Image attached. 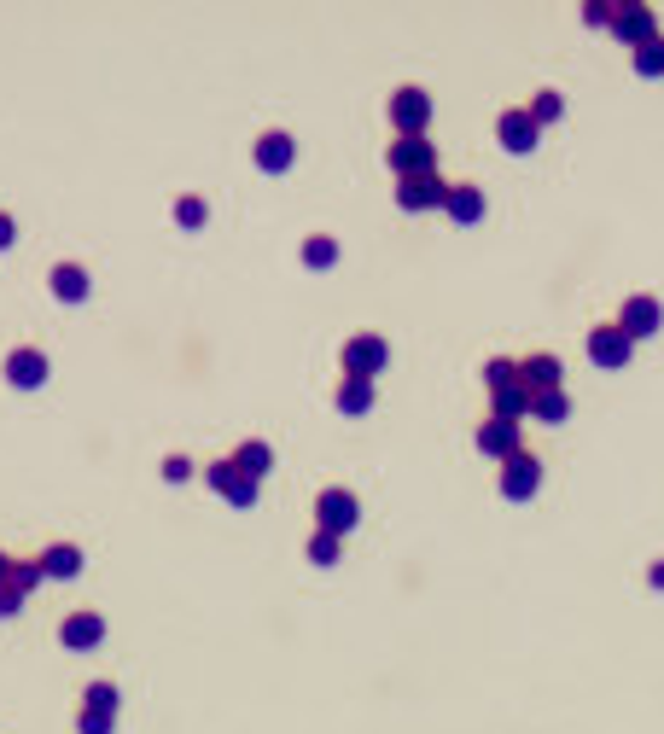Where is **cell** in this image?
I'll return each instance as SVG.
<instances>
[{
    "mask_svg": "<svg viewBox=\"0 0 664 734\" xmlns=\"http://www.w3.org/2000/svg\"><path fill=\"white\" fill-rule=\"evenodd\" d=\"M12 239H18V222H12V216L0 210V251H12Z\"/></svg>",
    "mask_w": 664,
    "mask_h": 734,
    "instance_id": "e575fe53",
    "label": "cell"
},
{
    "mask_svg": "<svg viewBox=\"0 0 664 734\" xmlns=\"http://www.w3.org/2000/svg\"><path fill=\"white\" fill-rule=\"evenodd\" d=\"M169 216H175V228H204L210 222V204L199 193H181V199L169 204Z\"/></svg>",
    "mask_w": 664,
    "mask_h": 734,
    "instance_id": "484cf974",
    "label": "cell"
},
{
    "mask_svg": "<svg viewBox=\"0 0 664 734\" xmlns=\"http://www.w3.org/2000/svg\"><path fill=\"white\" fill-rule=\"evenodd\" d=\"M332 408H338V414H350V420H356V414H367V408H373V379H338Z\"/></svg>",
    "mask_w": 664,
    "mask_h": 734,
    "instance_id": "44dd1931",
    "label": "cell"
},
{
    "mask_svg": "<svg viewBox=\"0 0 664 734\" xmlns=\"http://www.w3.org/2000/svg\"><path fill=\"white\" fill-rule=\"evenodd\" d=\"M519 379H525V391H560L565 385V367H560V356H548V350H536V356H525L519 362Z\"/></svg>",
    "mask_w": 664,
    "mask_h": 734,
    "instance_id": "ac0fdd59",
    "label": "cell"
},
{
    "mask_svg": "<svg viewBox=\"0 0 664 734\" xmlns=\"http://www.w3.org/2000/svg\"><path fill=\"white\" fill-rule=\"evenodd\" d=\"M618 327H624V338H653L664 327V309L653 292H635V298H624V309H618Z\"/></svg>",
    "mask_w": 664,
    "mask_h": 734,
    "instance_id": "9c48e42d",
    "label": "cell"
},
{
    "mask_svg": "<svg viewBox=\"0 0 664 734\" xmlns=\"http://www.w3.org/2000/svg\"><path fill=\"white\" fill-rule=\"evenodd\" d=\"M0 373H6V385H12V391H41V385H47V373H53V362H47V350H41V344H18V350H6Z\"/></svg>",
    "mask_w": 664,
    "mask_h": 734,
    "instance_id": "277c9868",
    "label": "cell"
},
{
    "mask_svg": "<svg viewBox=\"0 0 664 734\" xmlns=\"http://www.w3.org/2000/svg\"><path fill=\"white\" fill-rule=\"evenodd\" d=\"M6 577H12V554H0V589H6Z\"/></svg>",
    "mask_w": 664,
    "mask_h": 734,
    "instance_id": "74e56055",
    "label": "cell"
},
{
    "mask_svg": "<svg viewBox=\"0 0 664 734\" xmlns=\"http://www.w3.org/2000/svg\"><path fill=\"white\" fill-rule=\"evenodd\" d=\"M490 402H496V420H525L536 397L525 391V379H519V385H507V391H490Z\"/></svg>",
    "mask_w": 664,
    "mask_h": 734,
    "instance_id": "7402d4cb",
    "label": "cell"
},
{
    "mask_svg": "<svg viewBox=\"0 0 664 734\" xmlns=\"http://www.w3.org/2000/svg\"><path fill=\"white\" fill-rule=\"evenodd\" d=\"M35 583H41V560H18V554H12V577H6V595H18V601H30V589Z\"/></svg>",
    "mask_w": 664,
    "mask_h": 734,
    "instance_id": "cb8c5ba5",
    "label": "cell"
},
{
    "mask_svg": "<svg viewBox=\"0 0 664 734\" xmlns=\"http://www.w3.org/2000/svg\"><path fill=\"white\" fill-rule=\"evenodd\" d=\"M164 484H193V478H199V467H193V461H187V455H164Z\"/></svg>",
    "mask_w": 664,
    "mask_h": 734,
    "instance_id": "1f68e13d",
    "label": "cell"
},
{
    "mask_svg": "<svg viewBox=\"0 0 664 734\" xmlns=\"http://www.w3.org/2000/svg\"><path fill=\"white\" fill-rule=\"evenodd\" d=\"M565 414H571V397H565V385H560V391H536L531 420H542V426H560Z\"/></svg>",
    "mask_w": 664,
    "mask_h": 734,
    "instance_id": "603a6c76",
    "label": "cell"
},
{
    "mask_svg": "<svg viewBox=\"0 0 664 734\" xmlns=\"http://www.w3.org/2000/svg\"><path fill=\"white\" fill-rule=\"evenodd\" d=\"M449 222H461V228H472V222H484V187H472V181H461V187H449Z\"/></svg>",
    "mask_w": 664,
    "mask_h": 734,
    "instance_id": "ffe728a7",
    "label": "cell"
},
{
    "mask_svg": "<svg viewBox=\"0 0 664 734\" xmlns=\"http://www.w3.org/2000/svg\"><path fill=\"white\" fill-rule=\"evenodd\" d=\"M18 606H24V601H18V595H6V589H0V618H12Z\"/></svg>",
    "mask_w": 664,
    "mask_h": 734,
    "instance_id": "d590c367",
    "label": "cell"
},
{
    "mask_svg": "<svg viewBox=\"0 0 664 734\" xmlns=\"http://www.w3.org/2000/svg\"><path fill=\"white\" fill-rule=\"evenodd\" d=\"M630 356H635V344L624 338V327H618V321H606V327H595V333H589V362H595V367H624Z\"/></svg>",
    "mask_w": 664,
    "mask_h": 734,
    "instance_id": "5bb4252c",
    "label": "cell"
},
{
    "mask_svg": "<svg viewBox=\"0 0 664 734\" xmlns=\"http://www.w3.org/2000/svg\"><path fill=\"white\" fill-rule=\"evenodd\" d=\"M47 292L59 303H88V292H94V274L82 263H53V274H47Z\"/></svg>",
    "mask_w": 664,
    "mask_h": 734,
    "instance_id": "e0dca14e",
    "label": "cell"
},
{
    "mask_svg": "<svg viewBox=\"0 0 664 734\" xmlns=\"http://www.w3.org/2000/svg\"><path fill=\"white\" fill-rule=\"evenodd\" d=\"M228 461H233V467H239V472H245V478H257V484H263L268 472H274V449H268L263 437H245V443L233 449Z\"/></svg>",
    "mask_w": 664,
    "mask_h": 734,
    "instance_id": "d6986e66",
    "label": "cell"
},
{
    "mask_svg": "<svg viewBox=\"0 0 664 734\" xmlns=\"http://www.w3.org/2000/svg\"><path fill=\"white\" fill-rule=\"evenodd\" d=\"M391 362V344L379 333H350L344 338V350H338V367H344V379H379Z\"/></svg>",
    "mask_w": 664,
    "mask_h": 734,
    "instance_id": "7a4b0ae2",
    "label": "cell"
},
{
    "mask_svg": "<svg viewBox=\"0 0 664 734\" xmlns=\"http://www.w3.org/2000/svg\"><path fill=\"white\" fill-rule=\"evenodd\" d=\"M35 560H41V577H53V583H76V577H82V566H88L76 542H47Z\"/></svg>",
    "mask_w": 664,
    "mask_h": 734,
    "instance_id": "9a60e30c",
    "label": "cell"
},
{
    "mask_svg": "<svg viewBox=\"0 0 664 734\" xmlns=\"http://www.w3.org/2000/svg\"><path fill=\"white\" fill-rule=\"evenodd\" d=\"M397 204L402 210H443L449 204V181L443 175H408V181H397Z\"/></svg>",
    "mask_w": 664,
    "mask_h": 734,
    "instance_id": "4fadbf2b",
    "label": "cell"
},
{
    "mask_svg": "<svg viewBox=\"0 0 664 734\" xmlns=\"http://www.w3.org/2000/svg\"><path fill=\"white\" fill-rule=\"evenodd\" d=\"M612 35L630 47H647V41H659V12L653 6H612Z\"/></svg>",
    "mask_w": 664,
    "mask_h": 734,
    "instance_id": "8fae6325",
    "label": "cell"
},
{
    "mask_svg": "<svg viewBox=\"0 0 664 734\" xmlns=\"http://www.w3.org/2000/svg\"><path fill=\"white\" fill-rule=\"evenodd\" d=\"M647 583H653V589H664V560H653V566H647Z\"/></svg>",
    "mask_w": 664,
    "mask_h": 734,
    "instance_id": "8d00e7d4",
    "label": "cell"
},
{
    "mask_svg": "<svg viewBox=\"0 0 664 734\" xmlns=\"http://www.w3.org/2000/svg\"><path fill=\"white\" fill-rule=\"evenodd\" d=\"M100 641H105V618H100V612L76 606V612H65V618H59V647H70V653H88V647H100Z\"/></svg>",
    "mask_w": 664,
    "mask_h": 734,
    "instance_id": "30bf717a",
    "label": "cell"
},
{
    "mask_svg": "<svg viewBox=\"0 0 664 734\" xmlns=\"http://www.w3.org/2000/svg\"><path fill=\"white\" fill-rule=\"evenodd\" d=\"M635 70H641V76H664V35L647 41V47H635Z\"/></svg>",
    "mask_w": 664,
    "mask_h": 734,
    "instance_id": "4dcf8cb0",
    "label": "cell"
},
{
    "mask_svg": "<svg viewBox=\"0 0 664 734\" xmlns=\"http://www.w3.org/2000/svg\"><path fill=\"white\" fill-rule=\"evenodd\" d=\"M536 490H542V461H536L531 449L507 455V461H501V496L507 501H531Z\"/></svg>",
    "mask_w": 664,
    "mask_h": 734,
    "instance_id": "52a82bcc",
    "label": "cell"
},
{
    "mask_svg": "<svg viewBox=\"0 0 664 734\" xmlns=\"http://www.w3.org/2000/svg\"><path fill=\"white\" fill-rule=\"evenodd\" d=\"M484 385H490V391H507V385H519V362H507V356H490V362H484Z\"/></svg>",
    "mask_w": 664,
    "mask_h": 734,
    "instance_id": "f546056e",
    "label": "cell"
},
{
    "mask_svg": "<svg viewBox=\"0 0 664 734\" xmlns=\"http://www.w3.org/2000/svg\"><path fill=\"white\" fill-rule=\"evenodd\" d=\"M525 111H531L536 129H542V123H560V117H565V100L554 94V88H542V94H531V105H525Z\"/></svg>",
    "mask_w": 664,
    "mask_h": 734,
    "instance_id": "f1b7e54d",
    "label": "cell"
},
{
    "mask_svg": "<svg viewBox=\"0 0 664 734\" xmlns=\"http://www.w3.org/2000/svg\"><path fill=\"white\" fill-rule=\"evenodd\" d=\"M385 111H391V129H397V134H426V123H432V94L408 82V88H397V94H391V105H385Z\"/></svg>",
    "mask_w": 664,
    "mask_h": 734,
    "instance_id": "8992f818",
    "label": "cell"
},
{
    "mask_svg": "<svg viewBox=\"0 0 664 734\" xmlns=\"http://www.w3.org/2000/svg\"><path fill=\"white\" fill-rule=\"evenodd\" d=\"M536 134H542V129H536V117L525 111V105H507V111L496 117V140L513 152V158H531V152H536Z\"/></svg>",
    "mask_w": 664,
    "mask_h": 734,
    "instance_id": "ba28073f",
    "label": "cell"
},
{
    "mask_svg": "<svg viewBox=\"0 0 664 734\" xmlns=\"http://www.w3.org/2000/svg\"><path fill=\"white\" fill-rule=\"evenodd\" d=\"M292 158H298V140H292L286 129H263V134H257V146H251V164L263 169V175L292 169Z\"/></svg>",
    "mask_w": 664,
    "mask_h": 734,
    "instance_id": "7c38bea8",
    "label": "cell"
},
{
    "mask_svg": "<svg viewBox=\"0 0 664 734\" xmlns=\"http://www.w3.org/2000/svg\"><path fill=\"white\" fill-rule=\"evenodd\" d=\"M204 484L228 501V507H239V513H251V507L263 501V484H257V478H245L233 461H210V467H204Z\"/></svg>",
    "mask_w": 664,
    "mask_h": 734,
    "instance_id": "3957f363",
    "label": "cell"
},
{
    "mask_svg": "<svg viewBox=\"0 0 664 734\" xmlns=\"http://www.w3.org/2000/svg\"><path fill=\"white\" fill-rule=\"evenodd\" d=\"M338 263V239L332 234H309L303 239V268H332Z\"/></svg>",
    "mask_w": 664,
    "mask_h": 734,
    "instance_id": "83f0119b",
    "label": "cell"
},
{
    "mask_svg": "<svg viewBox=\"0 0 664 734\" xmlns=\"http://www.w3.org/2000/svg\"><path fill=\"white\" fill-rule=\"evenodd\" d=\"M117 705H123L117 682H88V688H82V705H76V711H105V717H117Z\"/></svg>",
    "mask_w": 664,
    "mask_h": 734,
    "instance_id": "d4e9b609",
    "label": "cell"
},
{
    "mask_svg": "<svg viewBox=\"0 0 664 734\" xmlns=\"http://www.w3.org/2000/svg\"><path fill=\"white\" fill-rule=\"evenodd\" d=\"M362 525V501H356V490H344V484H327L321 496H315V531H327V536H344Z\"/></svg>",
    "mask_w": 664,
    "mask_h": 734,
    "instance_id": "6da1fadb",
    "label": "cell"
},
{
    "mask_svg": "<svg viewBox=\"0 0 664 734\" xmlns=\"http://www.w3.org/2000/svg\"><path fill=\"white\" fill-rule=\"evenodd\" d=\"M117 729V717H105V711H76V734H111Z\"/></svg>",
    "mask_w": 664,
    "mask_h": 734,
    "instance_id": "d6a6232c",
    "label": "cell"
},
{
    "mask_svg": "<svg viewBox=\"0 0 664 734\" xmlns=\"http://www.w3.org/2000/svg\"><path fill=\"white\" fill-rule=\"evenodd\" d=\"M478 449H484V455H496V461L519 455V449H525V432H519V420H496V414H490V420L478 426Z\"/></svg>",
    "mask_w": 664,
    "mask_h": 734,
    "instance_id": "2e32d148",
    "label": "cell"
},
{
    "mask_svg": "<svg viewBox=\"0 0 664 734\" xmlns=\"http://www.w3.org/2000/svg\"><path fill=\"white\" fill-rule=\"evenodd\" d=\"M385 164L397 169V181H408V175H437V146L426 134H397L391 152H385Z\"/></svg>",
    "mask_w": 664,
    "mask_h": 734,
    "instance_id": "5b68a950",
    "label": "cell"
},
{
    "mask_svg": "<svg viewBox=\"0 0 664 734\" xmlns=\"http://www.w3.org/2000/svg\"><path fill=\"white\" fill-rule=\"evenodd\" d=\"M583 18H589L595 30H612V6H606V0H589V6H583Z\"/></svg>",
    "mask_w": 664,
    "mask_h": 734,
    "instance_id": "836d02e7",
    "label": "cell"
},
{
    "mask_svg": "<svg viewBox=\"0 0 664 734\" xmlns=\"http://www.w3.org/2000/svg\"><path fill=\"white\" fill-rule=\"evenodd\" d=\"M303 554H309V566H338V554H344V542L327 531H309V542H303Z\"/></svg>",
    "mask_w": 664,
    "mask_h": 734,
    "instance_id": "4316f807",
    "label": "cell"
}]
</instances>
